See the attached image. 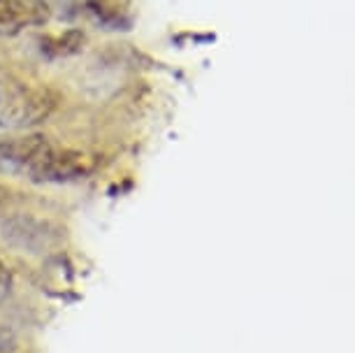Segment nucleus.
Returning a JSON list of instances; mask_svg holds the SVG:
<instances>
[{"label":"nucleus","instance_id":"1","mask_svg":"<svg viewBox=\"0 0 355 353\" xmlns=\"http://www.w3.org/2000/svg\"><path fill=\"white\" fill-rule=\"evenodd\" d=\"M56 107V98L46 89L24 84L0 86V128H31L42 123Z\"/></svg>","mask_w":355,"mask_h":353},{"label":"nucleus","instance_id":"2","mask_svg":"<svg viewBox=\"0 0 355 353\" xmlns=\"http://www.w3.org/2000/svg\"><path fill=\"white\" fill-rule=\"evenodd\" d=\"M53 146L46 142L44 135H24L0 142V175L8 177H28L35 182L46 156Z\"/></svg>","mask_w":355,"mask_h":353},{"label":"nucleus","instance_id":"3","mask_svg":"<svg viewBox=\"0 0 355 353\" xmlns=\"http://www.w3.org/2000/svg\"><path fill=\"white\" fill-rule=\"evenodd\" d=\"M3 237L15 249L26 254H46L63 239V230L56 223L31 214H12L3 218Z\"/></svg>","mask_w":355,"mask_h":353},{"label":"nucleus","instance_id":"4","mask_svg":"<svg viewBox=\"0 0 355 353\" xmlns=\"http://www.w3.org/2000/svg\"><path fill=\"white\" fill-rule=\"evenodd\" d=\"M51 8L44 0H0V37L19 35L31 26H44Z\"/></svg>","mask_w":355,"mask_h":353},{"label":"nucleus","instance_id":"5","mask_svg":"<svg viewBox=\"0 0 355 353\" xmlns=\"http://www.w3.org/2000/svg\"><path fill=\"white\" fill-rule=\"evenodd\" d=\"M93 170V161L82 151H56L46 156V161L35 177V184H61L84 179Z\"/></svg>","mask_w":355,"mask_h":353},{"label":"nucleus","instance_id":"6","mask_svg":"<svg viewBox=\"0 0 355 353\" xmlns=\"http://www.w3.org/2000/svg\"><path fill=\"white\" fill-rule=\"evenodd\" d=\"M40 51L49 58H68V56H75L79 51L84 49L86 44V35L82 31L72 28V31H65L61 35H46L40 40Z\"/></svg>","mask_w":355,"mask_h":353},{"label":"nucleus","instance_id":"7","mask_svg":"<svg viewBox=\"0 0 355 353\" xmlns=\"http://www.w3.org/2000/svg\"><path fill=\"white\" fill-rule=\"evenodd\" d=\"M10 286H12V275H10V270L5 268V263L0 261V300L10 293Z\"/></svg>","mask_w":355,"mask_h":353},{"label":"nucleus","instance_id":"8","mask_svg":"<svg viewBox=\"0 0 355 353\" xmlns=\"http://www.w3.org/2000/svg\"><path fill=\"white\" fill-rule=\"evenodd\" d=\"M10 203H12V193L5 186H0V218H8Z\"/></svg>","mask_w":355,"mask_h":353}]
</instances>
